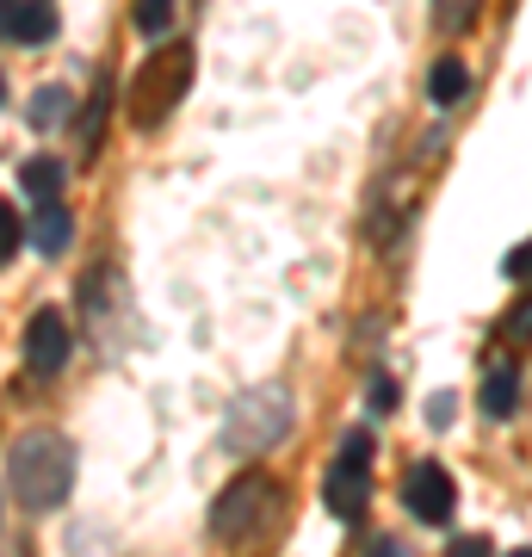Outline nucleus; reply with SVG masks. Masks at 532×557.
I'll return each mask as SVG.
<instances>
[{"label":"nucleus","instance_id":"f257e3e1","mask_svg":"<svg viewBox=\"0 0 532 557\" xmlns=\"http://www.w3.org/2000/svg\"><path fill=\"white\" fill-rule=\"evenodd\" d=\"M7 483H13V496L32 508V515H50L69 502V483H75V446L62 434H25L13 440V453H7Z\"/></svg>","mask_w":532,"mask_h":557},{"label":"nucleus","instance_id":"f03ea898","mask_svg":"<svg viewBox=\"0 0 532 557\" xmlns=\"http://www.w3.org/2000/svg\"><path fill=\"white\" fill-rule=\"evenodd\" d=\"M279 502H285V496H279V483L267 478V471H248V478H236L218 496V508H211V533L230 539V545L260 539L279 520Z\"/></svg>","mask_w":532,"mask_h":557},{"label":"nucleus","instance_id":"7ed1b4c3","mask_svg":"<svg viewBox=\"0 0 532 557\" xmlns=\"http://www.w3.org/2000/svg\"><path fill=\"white\" fill-rule=\"evenodd\" d=\"M186 87H193V50H186V44H168V50H156V57L131 75V119H137L143 131L161 124L168 106H180Z\"/></svg>","mask_w":532,"mask_h":557},{"label":"nucleus","instance_id":"20e7f679","mask_svg":"<svg viewBox=\"0 0 532 557\" xmlns=\"http://www.w3.org/2000/svg\"><path fill=\"white\" fill-rule=\"evenodd\" d=\"M285 428H292V397H285L279 384H260V391H248V397L230 409L223 446H230V453H242V458H255V453H267Z\"/></svg>","mask_w":532,"mask_h":557},{"label":"nucleus","instance_id":"39448f33","mask_svg":"<svg viewBox=\"0 0 532 557\" xmlns=\"http://www.w3.org/2000/svg\"><path fill=\"white\" fill-rule=\"evenodd\" d=\"M403 508H409L421 527H453L458 515V483L440 458H415L403 471Z\"/></svg>","mask_w":532,"mask_h":557},{"label":"nucleus","instance_id":"423d86ee","mask_svg":"<svg viewBox=\"0 0 532 557\" xmlns=\"http://www.w3.org/2000/svg\"><path fill=\"white\" fill-rule=\"evenodd\" d=\"M69 354H75V335H69V317H62V310H38V317L25 322V366H32L38 379L62 372Z\"/></svg>","mask_w":532,"mask_h":557},{"label":"nucleus","instance_id":"0eeeda50","mask_svg":"<svg viewBox=\"0 0 532 557\" xmlns=\"http://www.w3.org/2000/svg\"><path fill=\"white\" fill-rule=\"evenodd\" d=\"M322 502H329V515L347 520L354 527L366 515V502H372V465H359V458H335L329 465V478H322Z\"/></svg>","mask_w":532,"mask_h":557},{"label":"nucleus","instance_id":"6e6552de","mask_svg":"<svg viewBox=\"0 0 532 557\" xmlns=\"http://www.w3.org/2000/svg\"><path fill=\"white\" fill-rule=\"evenodd\" d=\"M0 38L7 44H50L57 38V0H0Z\"/></svg>","mask_w":532,"mask_h":557},{"label":"nucleus","instance_id":"1a4fd4ad","mask_svg":"<svg viewBox=\"0 0 532 557\" xmlns=\"http://www.w3.org/2000/svg\"><path fill=\"white\" fill-rule=\"evenodd\" d=\"M69 236H75L69 205H62V199H32V248H38V255H62Z\"/></svg>","mask_w":532,"mask_h":557},{"label":"nucleus","instance_id":"9d476101","mask_svg":"<svg viewBox=\"0 0 532 557\" xmlns=\"http://www.w3.org/2000/svg\"><path fill=\"white\" fill-rule=\"evenodd\" d=\"M465 94H471V69H465L458 57H440L434 75H428V100H434V106H458Z\"/></svg>","mask_w":532,"mask_h":557},{"label":"nucleus","instance_id":"9b49d317","mask_svg":"<svg viewBox=\"0 0 532 557\" xmlns=\"http://www.w3.org/2000/svg\"><path fill=\"white\" fill-rule=\"evenodd\" d=\"M483 416H495V421H508L514 409H520V379H514V366H495L490 379H483Z\"/></svg>","mask_w":532,"mask_h":557},{"label":"nucleus","instance_id":"f8f14e48","mask_svg":"<svg viewBox=\"0 0 532 557\" xmlns=\"http://www.w3.org/2000/svg\"><path fill=\"white\" fill-rule=\"evenodd\" d=\"M62 180H69V168H62V161H50V156H32L20 168V186L32 193V199H57Z\"/></svg>","mask_w":532,"mask_h":557},{"label":"nucleus","instance_id":"ddd939ff","mask_svg":"<svg viewBox=\"0 0 532 557\" xmlns=\"http://www.w3.org/2000/svg\"><path fill=\"white\" fill-rule=\"evenodd\" d=\"M25 112H32V131H57V124L69 119V87H57V81H50V87H38Z\"/></svg>","mask_w":532,"mask_h":557},{"label":"nucleus","instance_id":"4468645a","mask_svg":"<svg viewBox=\"0 0 532 557\" xmlns=\"http://www.w3.org/2000/svg\"><path fill=\"white\" fill-rule=\"evenodd\" d=\"M137 32L143 38H168V25H174V0H137Z\"/></svg>","mask_w":532,"mask_h":557},{"label":"nucleus","instance_id":"2eb2a0df","mask_svg":"<svg viewBox=\"0 0 532 557\" xmlns=\"http://www.w3.org/2000/svg\"><path fill=\"white\" fill-rule=\"evenodd\" d=\"M20 242H25V218H20V211H13L7 199H0V260L20 255Z\"/></svg>","mask_w":532,"mask_h":557},{"label":"nucleus","instance_id":"dca6fc26","mask_svg":"<svg viewBox=\"0 0 532 557\" xmlns=\"http://www.w3.org/2000/svg\"><path fill=\"white\" fill-rule=\"evenodd\" d=\"M434 7H440V25H446V32H471L483 0H434Z\"/></svg>","mask_w":532,"mask_h":557},{"label":"nucleus","instance_id":"f3484780","mask_svg":"<svg viewBox=\"0 0 532 557\" xmlns=\"http://www.w3.org/2000/svg\"><path fill=\"white\" fill-rule=\"evenodd\" d=\"M366 409H372V416H391V409H396V379H372V384H366Z\"/></svg>","mask_w":532,"mask_h":557},{"label":"nucleus","instance_id":"a211bd4d","mask_svg":"<svg viewBox=\"0 0 532 557\" xmlns=\"http://www.w3.org/2000/svg\"><path fill=\"white\" fill-rule=\"evenodd\" d=\"M502 335H508V341H532V298L520 304V310H508V322H502Z\"/></svg>","mask_w":532,"mask_h":557},{"label":"nucleus","instance_id":"6ab92c4d","mask_svg":"<svg viewBox=\"0 0 532 557\" xmlns=\"http://www.w3.org/2000/svg\"><path fill=\"white\" fill-rule=\"evenodd\" d=\"M341 458H359V465H372V434H366V428H354V434L341 440Z\"/></svg>","mask_w":532,"mask_h":557},{"label":"nucleus","instance_id":"aec40b11","mask_svg":"<svg viewBox=\"0 0 532 557\" xmlns=\"http://www.w3.org/2000/svg\"><path fill=\"white\" fill-rule=\"evenodd\" d=\"M453 416H458V397L453 391H440V397L428 403V421H434V428H453Z\"/></svg>","mask_w":532,"mask_h":557},{"label":"nucleus","instance_id":"412c9836","mask_svg":"<svg viewBox=\"0 0 532 557\" xmlns=\"http://www.w3.org/2000/svg\"><path fill=\"white\" fill-rule=\"evenodd\" d=\"M502 273H508V278H532V242H520V248L502 260Z\"/></svg>","mask_w":532,"mask_h":557},{"label":"nucleus","instance_id":"4be33fe9","mask_svg":"<svg viewBox=\"0 0 532 557\" xmlns=\"http://www.w3.org/2000/svg\"><path fill=\"white\" fill-rule=\"evenodd\" d=\"M490 552V539L477 533V539H453V557H483Z\"/></svg>","mask_w":532,"mask_h":557},{"label":"nucleus","instance_id":"5701e85b","mask_svg":"<svg viewBox=\"0 0 532 557\" xmlns=\"http://www.w3.org/2000/svg\"><path fill=\"white\" fill-rule=\"evenodd\" d=\"M0 100H7V75H0Z\"/></svg>","mask_w":532,"mask_h":557}]
</instances>
